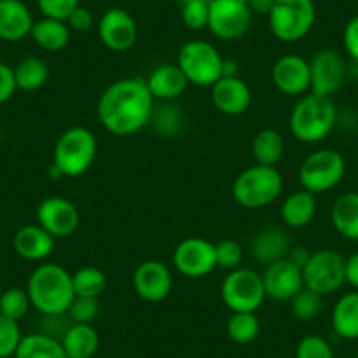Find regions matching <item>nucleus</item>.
Segmentation results:
<instances>
[{
    "label": "nucleus",
    "mask_w": 358,
    "mask_h": 358,
    "mask_svg": "<svg viewBox=\"0 0 358 358\" xmlns=\"http://www.w3.org/2000/svg\"><path fill=\"white\" fill-rule=\"evenodd\" d=\"M155 102L144 78L116 79L99 99V122L113 136H132L150 125Z\"/></svg>",
    "instance_id": "f257e3e1"
},
{
    "label": "nucleus",
    "mask_w": 358,
    "mask_h": 358,
    "mask_svg": "<svg viewBox=\"0 0 358 358\" xmlns=\"http://www.w3.org/2000/svg\"><path fill=\"white\" fill-rule=\"evenodd\" d=\"M30 304L41 315H67L74 301L72 274L60 264H41L27 283Z\"/></svg>",
    "instance_id": "f03ea898"
},
{
    "label": "nucleus",
    "mask_w": 358,
    "mask_h": 358,
    "mask_svg": "<svg viewBox=\"0 0 358 358\" xmlns=\"http://www.w3.org/2000/svg\"><path fill=\"white\" fill-rule=\"evenodd\" d=\"M97 137L85 127H71L58 137L50 172L55 178H79L97 158Z\"/></svg>",
    "instance_id": "7ed1b4c3"
},
{
    "label": "nucleus",
    "mask_w": 358,
    "mask_h": 358,
    "mask_svg": "<svg viewBox=\"0 0 358 358\" xmlns=\"http://www.w3.org/2000/svg\"><path fill=\"white\" fill-rule=\"evenodd\" d=\"M337 109L332 99L320 95H304L290 113V132L304 144L322 143L334 130Z\"/></svg>",
    "instance_id": "20e7f679"
},
{
    "label": "nucleus",
    "mask_w": 358,
    "mask_h": 358,
    "mask_svg": "<svg viewBox=\"0 0 358 358\" xmlns=\"http://www.w3.org/2000/svg\"><path fill=\"white\" fill-rule=\"evenodd\" d=\"M283 192V176L278 167L255 164L244 169L232 185V197L241 208L262 209L273 204Z\"/></svg>",
    "instance_id": "39448f33"
},
{
    "label": "nucleus",
    "mask_w": 358,
    "mask_h": 358,
    "mask_svg": "<svg viewBox=\"0 0 358 358\" xmlns=\"http://www.w3.org/2000/svg\"><path fill=\"white\" fill-rule=\"evenodd\" d=\"M268 29L281 43H299L313 30L316 8L313 0H276L267 16Z\"/></svg>",
    "instance_id": "423d86ee"
},
{
    "label": "nucleus",
    "mask_w": 358,
    "mask_h": 358,
    "mask_svg": "<svg viewBox=\"0 0 358 358\" xmlns=\"http://www.w3.org/2000/svg\"><path fill=\"white\" fill-rule=\"evenodd\" d=\"M179 69L187 76L188 83L201 88H211L223 78L225 60L211 43L202 39L188 41L178 53Z\"/></svg>",
    "instance_id": "0eeeda50"
},
{
    "label": "nucleus",
    "mask_w": 358,
    "mask_h": 358,
    "mask_svg": "<svg viewBox=\"0 0 358 358\" xmlns=\"http://www.w3.org/2000/svg\"><path fill=\"white\" fill-rule=\"evenodd\" d=\"M346 174V160L343 155L330 148L313 151L299 167V183L304 190L320 195L334 190Z\"/></svg>",
    "instance_id": "6e6552de"
},
{
    "label": "nucleus",
    "mask_w": 358,
    "mask_h": 358,
    "mask_svg": "<svg viewBox=\"0 0 358 358\" xmlns=\"http://www.w3.org/2000/svg\"><path fill=\"white\" fill-rule=\"evenodd\" d=\"M220 292L223 304L232 313H257L267 299L262 274L246 267L230 271Z\"/></svg>",
    "instance_id": "1a4fd4ad"
},
{
    "label": "nucleus",
    "mask_w": 358,
    "mask_h": 358,
    "mask_svg": "<svg viewBox=\"0 0 358 358\" xmlns=\"http://www.w3.org/2000/svg\"><path fill=\"white\" fill-rule=\"evenodd\" d=\"M346 258L339 251L332 248H322L318 251H313L308 264L302 268V278H304V287L316 292L322 297L332 295L346 283Z\"/></svg>",
    "instance_id": "9d476101"
},
{
    "label": "nucleus",
    "mask_w": 358,
    "mask_h": 358,
    "mask_svg": "<svg viewBox=\"0 0 358 358\" xmlns=\"http://www.w3.org/2000/svg\"><path fill=\"white\" fill-rule=\"evenodd\" d=\"M253 13L244 0H211L208 29L222 41H236L251 27Z\"/></svg>",
    "instance_id": "9b49d317"
},
{
    "label": "nucleus",
    "mask_w": 358,
    "mask_h": 358,
    "mask_svg": "<svg viewBox=\"0 0 358 358\" xmlns=\"http://www.w3.org/2000/svg\"><path fill=\"white\" fill-rule=\"evenodd\" d=\"M309 72H311V92L313 95L332 99L343 88L346 81V62L339 51L332 48L316 51L315 57L309 60Z\"/></svg>",
    "instance_id": "f8f14e48"
},
{
    "label": "nucleus",
    "mask_w": 358,
    "mask_h": 358,
    "mask_svg": "<svg viewBox=\"0 0 358 358\" xmlns=\"http://www.w3.org/2000/svg\"><path fill=\"white\" fill-rule=\"evenodd\" d=\"M172 264L179 274L187 278L208 276L218 267L215 244L204 237H187L174 248Z\"/></svg>",
    "instance_id": "ddd939ff"
},
{
    "label": "nucleus",
    "mask_w": 358,
    "mask_h": 358,
    "mask_svg": "<svg viewBox=\"0 0 358 358\" xmlns=\"http://www.w3.org/2000/svg\"><path fill=\"white\" fill-rule=\"evenodd\" d=\"M97 30L101 43L115 53L129 51L139 37L137 22L129 11L122 8L108 9L99 20Z\"/></svg>",
    "instance_id": "4468645a"
},
{
    "label": "nucleus",
    "mask_w": 358,
    "mask_h": 358,
    "mask_svg": "<svg viewBox=\"0 0 358 358\" xmlns=\"http://www.w3.org/2000/svg\"><path fill=\"white\" fill-rule=\"evenodd\" d=\"M37 225L43 227L55 239H65L78 230L81 215L69 199L48 197L37 206Z\"/></svg>",
    "instance_id": "2eb2a0df"
},
{
    "label": "nucleus",
    "mask_w": 358,
    "mask_h": 358,
    "mask_svg": "<svg viewBox=\"0 0 358 358\" xmlns=\"http://www.w3.org/2000/svg\"><path fill=\"white\" fill-rule=\"evenodd\" d=\"M262 281L267 299L278 302H290L304 288L302 268L287 258L265 265Z\"/></svg>",
    "instance_id": "dca6fc26"
},
{
    "label": "nucleus",
    "mask_w": 358,
    "mask_h": 358,
    "mask_svg": "<svg viewBox=\"0 0 358 358\" xmlns=\"http://www.w3.org/2000/svg\"><path fill=\"white\" fill-rule=\"evenodd\" d=\"M271 79L276 90L288 97H301L311 88L309 60L301 55H285L274 62Z\"/></svg>",
    "instance_id": "f3484780"
},
{
    "label": "nucleus",
    "mask_w": 358,
    "mask_h": 358,
    "mask_svg": "<svg viewBox=\"0 0 358 358\" xmlns=\"http://www.w3.org/2000/svg\"><path fill=\"white\" fill-rule=\"evenodd\" d=\"M134 292L146 302H162L172 292L171 268L160 260L139 264L132 276Z\"/></svg>",
    "instance_id": "a211bd4d"
},
{
    "label": "nucleus",
    "mask_w": 358,
    "mask_h": 358,
    "mask_svg": "<svg viewBox=\"0 0 358 358\" xmlns=\"http://www.w3.org/2000/svg\"><path fill=\"white\" fill-rule=\"evenodd\" d=\"M211 101L220 113L227 116H239L250 109L253 94L239 76H223L211 86Z\"/></svg>",
    "instance_id": "6ab92c4d"
},
{
    "label": "nucleus",
    "mask_w": 358,
    "mask_h": 358,
    "mask_svg": "<svg viewBox=\"0 0 358 358\" xmlns=\"http://www.w3.org/2000/svg\"><path fill=\"white\" fill-rule=\"evenodd\" d=\"M146 81L148 90L151 92L155 101L172 102L185 94L187 86L190 85L187 76L179 69L178 64H164L155 67L150 72Z\"/></svg>",
    "instance_id": "aec40b11"
},
{
    "label": "nucleus",
    "mask_w": 358,
    "mask_h": 358,
    "mask_svg": "<svg viewBox=\"0 0 358 358\" xmlns=\"http://www.w3.org/2000/svg\"><path fill=\"white\" fill-rule=\"evenodd\" d=\"M34 27L32 13L22 0H0V39L20 43L30 36Z\"/></svg>",
    "instance_id": "412c9836"
},
{
    "label": "nucleus",
    "mask_w": 358,
    "mask_h": 358,
    "mask_svg": "<svg viewBox=\"0 0 358 358\" xmlns=\"http://www.w3.org/2000/svg\"><path fill=\"white\" fill-rule=\"evenodd\" d=\"M292 246L294 243L287 230L280 227H265L258 230L251 239V255L257 262L268 265L287 258Z\"/></svg>",
    "instance_id": "4be33fe9"
},
{
    "label": "nucleus",
    "mask_w": 358,
    "mask_h": 358,
    "mask_svg": "<svg viewBox=\"0 0 358 358\" xmlns=\"http://www.w3.org/2000/svg\"><path fill=\"white\" fill-rule=\"evenodd\" d=\"M15 251L29 262H43L55 251V237L37 223L23 225L13 237Z\"/></svg>",
    "instance_id": "5701e85b"
},
{
    "label": "nucleus",
    "mask_w": 358,
    "mask_h": 358,
    "mask_svg": "<svg viewBox=\"0 0 358 358\" xmlns=\"http://www.w3.org/2000/svg\"><path fill=\"white\" fill-rule=\"evenodd\" d=\"M60 343L67 358H92L101 346V337L94 325L71 323Z\"/></svg>",
    "instance_id": "b1692460"
},
{
    "label": "nucleus",
    "mask_w": 358,
    "mask_h": 358,
    "mask_svg": "<svg viewBox=\"0 0 358 358\" xmlns=\"http://www.w3.org/2000/svg\"><path fill=\"white\" fill-rule=\"evenodd\" d=\"M336 232L348 241H358V192H348L336 199L330 211Z\"/></svg>",
    "instance_id": "393cba45"
},
{
    "label": "nucleus",
    "mask_w": 358,
    "mask_h": 358,
    "mask_svg": "<svg viewBox=\"0 0 358 358\" xmlns=\"http://www.w3.org/2000/svg\"><path fill=\"white\" fill-rule=\"evenodd\" d=\"M316 215V195L301 190L288 195L281 204V220L292 229H304L313 222Z\"/></svg>",
    "instance_id": "a878e982"
},
{
    "label": "nucleus",
    "mask_w": 358,
    "mask_h": 358,
    "mask_svg": "<svg viewBox=\"0 0 358 358\" xmlns=\"http://www.w3.org/2000/svg\"><path fill=\"white\" fill-rule=\"evenodd\" d=\"M332 329L337 337L358 339V292H346L337 299L332 309Z\"/></svg>",
    "instance_id": "bb28decb"
},
{
    "label": "nucleus",
    "mask_w": 358,
    "mask_h": 358,
    "mask_svg": "<svg viewBox=\"0 0 358 358\" xmlns=\"http://www.w3.org/2000/svg\"><path fill=\"white\" fill-rule=\"evenodd\" d=\"M30 37L44 51L57 53V51L65 50L69 46V43H71V29L62 20L44 18L43 16V20L34 22Z\"/></svg>",
    "instance_id": "cd10ccee"
},
{
    "label": "nucleus",
    "mask_w": 358,
    "mask_h": 358,
    "mask_svg": "<svg viewBox=\"0 0 358 358\" xmlns=\"http://www.w3.org/2000/svg\"><path fill=\"white\" fill-rule=\"evenodd\" d=\"M251 155L260 165L276 167L285 155V139L278 130L264 129L251 141Z\"/></svg>",
    "instance_id": "c85d7f7f"
},
{
    "label": "nucleus",
    "mask_w": 358,
    "mask_h": 358,
    "mask_svg": "<svg viewBox=\"0 0 358 358\" xmlns=\"http://www.w3.org/2000/svg\"><path fill=\"white\" fill-rule=\"evenodd\" d=\"M16 358H67L64 346L55 337L43 332L27 334L20 341Z\"/></svg>",
    "instance_id": "c756f323"
},
{
    "label": "nucleus",
    "mask_w": 358,
    "mask_h": 358,
    "mask_svg": "<svg viewBox=\"0 0 358 358\" xmlns=\"http://www.w3.org/2000/svg\"><path fill=\"white\" fill-rule=\"evenodd\" d=\"M13 71H15L16 88L23 92H36L43 88L50 79V67L39 57L23 58L16 67H13Z\"/></svg>",
    "instance_id": "7c9ffc66"
},
{
    "label": "nucleus",
    "mask_w": 358,
    "mask_h": 358,
    "mask_svg": "<svg viewBox=\"0 0 358 358\" xmlns=\"http://www.w3.org/2000/svg\"><path fill=\"white\" fill-rule=\"evenodd\" d=\"M72 287H74L76 297H92L99 299L108 288V278L104 271L94 265L78 268L72 274Z\"/></svg>",
    "instance_id": "2f4dec72"
},
{
    "label": "nucleus",
    "mask_w": 358,
    "mask_h": 358,
    "mask_svg": "<svg viewBox=\"0 0 358 358\" xmlns=\"http://www.w3.org/2000/svg\"><path fill=\"white\" fill-rule=\"evenodd\" d=\"M260 334L257 313H232L227 322V336L237 344H250Z\"/></svg>",
    "instance_id": "473e14b6"
},
{
    "label": "nucleus",
    "mask_w": 358,
    "mask_h": 358,
    "mask_svg": "<svg viewBox=\"0 0 358 358\" xmlns=\"http://www.w3.org/2000/svg\"><path fill=\"white\" fill-rule=\"evenodd\" d=\"M323 297L309 288H302L297 295L290 301V311L299 322H311L322 313Z\"/></svg>",
    "instance_id": "72a5a7b5"
},
{
    "label": "nucleus",
    "mask_w": 358,
    "mask_h": 358,
    "mask_svg": "<svg viewBox=\"0 0 358 358\" xmlns=\"http://www.w3.org/2000/svg\"><path fill=\"white\" fill-rule=\"evenodd\" d=\"M30 308H32V304H30L27 288L13 287L0 295V315L2 316L20 322L22 318H25Z\"/></svg>",
    "instance_id": "f704fd0d"
},
{
    "label": "nucleus",
    "mask_w": 358,
    "mask_h": 358,
    "mask_svg": "<svg viewBox=\"0 0 358 358\" xmlns=\"http://www.w3.org/2000/svg\"><path fill=\"white\" fill-rule=\"evenodd\" d=\"M179 6H181V22L188 30L199 32L208 29L211 0H179Z\"/></svg>",
    "instance_id": "c9c22d12"
},
{
    "label": "nucleus",
    "mask_w": 358,
    "mask_h": 358,
    "mask_svg": "<svg viewBox=\"0 0 358 358\" xmlns=\"http://www.w3.org/2000/svg\"><path fill=\"white\" fill-rule=\"evenodd\" d=\"M155 125V129L162 134V136L172 137L181 130L183 127V115L171 102H162L160 108L155 106L153 116H151V122Z\"/></svg>",
    "instance_id": "e433bc0d"
},
{
    "label": "nucleus",
    "mask_w": 358,
    "mask_h": 358,
    "mask_svg": "<svg viewBox=\"0 0 358 358\" xmlns=\"http://www.w3.org/2000/svg\"><path fill=\"white\" fill-rule=\"evenodd\" d=\"M99 313H101V302H99V299L74 297V301H72L71 308L67 311V318L71 320V323H86V325H92L97 320Z\"/></svg>",
    "instance_id": "4c0bfd02"
},
{
    "label": "nucleus",
    "mask_w": 358,
    "mask_h": 358,
    "mask_svg": "<svg viewBox=\"0 0 358 358\" xmlns=\"http://www.w3.org/2000/svg\"><path fill=\"white\" fill-rule=\"evenodd\" d=\"M22 337L23 336L18 322L0 315V358H8L16 355Z\"/></svg>",
    "instance_id": "58836bf2"
},
{
    "label": "nucleus",
    "mask_w": 358,
    "mask_h": 358,
    "mask_svg": "<svg viewBox=\"0 0 358 358\" xmlns=\"http://www.w3.org/2000/svg\"><path fill=\"white\" fill-rule=\"evenodd\" d=\"M216 251V265L225 271H234V268L241 267L243 262L244 251L243 246L237 243L236 239H222L220 243L215 244Z\"/></svg>",
    "instance_id": "ea45409f"
},
{
    "label": "nucleus",
    "mask_w": 358,
    "mask_h": 358,
    "mask_svg": "<svg viewBox=\"0 0 358 358\" xmlns=\"http://www.w3.org/2000/svg\"><path fill=\"white\" fill-rule=\"evenodd\" d=\"M295 358H334V350L325 337L311 334L299 341Z\"/></svg>",
    "instance_id": "a19ab883"
},
{
    "label": "nucleus",
    "mask_w": 358,
    "mask_h": 358,
    "mask_svg": "<svg viewBox=\"0 0 358 358\" xmlns=\"http://www.w3.org/2000/svg\"><path fill=\"white\" fill-rule=\"evenodd\" d=\"M78 6H81V0H37V8L44 18H53L67 22L71 13Z\"/></svg>",
    "instance_id": "79ce46f5"
},
{
    "label": "nucleus",
    "mask_w": 358,
    "mask_h": 358,
    "mask_svg": "<svg viewBox=\"0 0 358 358\" xmlns=\"http://www.w3.org/2000/svg\"><path fill=\"white\" fill-rule=\"evenodd\" d=\"M65 23L69 25L71 32L72 30H74V32H88V30L94 29L95 16L94 13L90 11L88 8H85V6H78V8L71 13V16H69Z\"/></svg>",
    "instance_id": "37998d69"
},
{
    "label": "nucleus",
    "mask_w": 358,
    "mask_h": 358,
    "mask_svg": "<svg viewBox=\"0 0 358 358\" xmlns=\"http://www.w3.org/2000/svg\"><path fill=\"white\" fill-rule=\"evenodd\" d=\"M16 90L18 88H16L15 71L11 65L0 62V104L8 102L15 95Z\"/></svg>",
    "instance_id": "c03bdc74"
},
{
    "label": "nucleus",
    "mask_w": 358,
    "mask_h": 358,
    "mask_svg": "<svg viewBox=\"0 0 358 358\" xmlns=\"http://www.w3.org/2000/svg\"><path fill=\"white\" fill-rule=\"evenodd\" d=\"M343 44L351 60H355L358 64V16H353L346 23V27H344Z\"/></svg>",
    "instance_id": "a18cd8bd"
},
{
    "label": "nucleus",
    "mask_w": 358,
    "mask_h": 358,
    "mask_svg": "<svg viewBox=\"0 0 358 358\" xmlns=\"http://www.w3.org/2000/svg\"><path fill=\"white\" fill-rule=\"evenodd\" d=\"M344 274H346V283L350 285L353 290L358 292V251L346 258Z\"/></svg>",
    "instance_id": "49530a36"
},
{
    "label": "nucleus",
    "mask_w": 358,
    "mask_h": 358,
    "mask_svg": "<svg viewBox=\"0 0 358 358\" xmlns=\"http://www.w3.org/2000/svg\"><path fill=\"white\" fill-rule=\"evenodd\" d=\"M309 257H311V251H309L308 248L301 246V244H294V246L290 248V251H288L287 260H290L292 264L297 265L299 268H304V265L308 264Z\"/></svg>",
    "instance_id": "de8ad7c7"
},
{
    "label": "nucleus",
    "mask_w": 358,
    "mask_h": 358,
    "mask_svg": "<svg viewBox=\"0 0 358 358\" xmlns=\"http://www.w3.org/2000/svg\"><path fill=\"white\" fill-rule=\"evenodd\" d=\"M274 2H276V0H248V8H250V11L253 13V15L268 16Z\"/></svg>",
    "instance_id": "09e8293b"
},
{
    "label": "nucleus",
    "mask_w": 358,
    "mask_h": 358,
    "mask_svg": "<svg viewBox=\"0 0 358 358\" xmlns=\"http://www.w3.org/2000/svg\"><path fill=\"white\" fill-rule=\"evenodd\" d=\"M8 358H16V357H15V355H13V357H8Z\"/></svg>",
    "instance_id": "8fccbe9b"
},
{
    "label": "nucleus",
    "mask_w": 358,
    "mask_h": 358,
    "mask_svg": "<svg viewBox=\"0 0 358 358\" xmlns=\"http://www.w3.org/2000/svg\"><path fill=\"white\" fill-rule=\"evenodd\" d=\"M357 358H358V355H357Z\"/></svg>",
    "instance_id": "3c124183"
}]
</instances>
